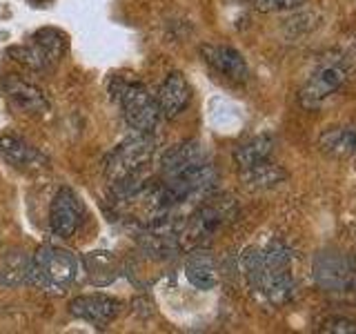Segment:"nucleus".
<instances>
[{
	"label": "nucleus",
	"mask_w": 356,
	"mask_h": 334,
	"mask_svg": "<svg viewBox=\"0 0 356 334\" xmlns=\"http://www.w3.org/2000/svg\"><path fill=\"white\" fill-rule=\"evenodd\" d=\"M294 254L281 241L267 243L265 248H252L243 254L241 265L250 287L274 305H283L294 296Z\"/></svg>",
	"instance_id": "f257e3e1"
},
{
	"label": "nucleus",
	"mask_w": 356,
	"mask_h": 334,
	"mask_svg": "<svg viewBox=\"0 0 356 334\" xmlns=\"http://www.w3.org/2000/svg\"><path fill=\"white\" fill-rule=\"evenodd\" d=\"M238 214L236 200L229 196L211 198V194L198 205L196 212H192L178 230V241H181V250H194L205 248V245L216 237V234L234 221Z\"/></svg>",
	"instance_id": "f03ea898"
},
{
	"label": "nucleus",
	"mask_w": 356,
	"mask_h": 334,
	"mask_svg": "<svg viewBox=\"0 0 356 334\" xmlns=\"http://www.w3.org/2000/svg\"><path fill=\"white\" fill-rule=\"evenodd\" d=\"M78 274V259L65 248L58 245H42L31 254L27 283L36 285L47 292H63Z\"/></svg>",
	"instance_id": "7ed1b4c3"
},
{
	"label": "nucleus",
	"mask_w": 356,
	"mask_h": 334,
	"mask_svg": "<svg viewBox=\"0 0 356 334\" xmlns=\"http://www.w3.org/2000/svg\"><path fill=\"white\" fill-rule=\"evenodd\" d=\"M156 152V138L152 134H136L127 141H122L114 154L105 163V176L111 185L129 181L134 176H140L145 167L149 165Z\"/></svg>",
	"instance_id": "20e7f679"
},
{
	"label": "nucleus",
	"mask_w": 356,
	"mask_h": 334,
	"mask_svg": "<svg viewBox=\"0 0 356 334\" xmlns=\"http://www.w3.org/2000/svg\"><path fill=\"white\" fill-rule=\"evenodd\" d=\"M118 103L122 118L136 134H154L161 120V109L156 96L143 83H118Z\"/></svg>",
	"instance_id": "39448f33"
},
{
	"label": "nucleus",
	"mask_w": 356,
	"mask_h": 334,
	"mask_svg": "<svg viewBox=\"0 0 356 334\" xmlns=\"http://www.w3.org/2000/svg\"><path fill=\"white\" fill-rule=\"evenodd\" d=\"M312 274H314V281L323 292L345 294L356 287V270L352 261L337 250L318 252L314 256Z\"/></svg>",
	"instance_id": "423d86ee"
},
{
	"label": "nucleus",
	"mask_w": 356,
	"mask_h": 334,
	"mask_svg": "<svg viewBox=\"0 0 356 334\" xmlns=\"http://www.w3.org/2000/svg\"><path fill=\"white\" fill-rule=\"evenodd\" d=\"M348 81V70L341 61H327L316 67V72L307 78L305 87L300 89V100L307 107L318 105L321 100L332 96L337 89Z\"/></svg>",
	"instance_id": "0eeeda50"
},
{
	"label": "nucleus",
	"mask_w": 356,
	"mask_h": 334,
	"mask_svg": "<svg viewBox=\"0 0 356 334\" xmlns=\"http://www.w3.org/2000/svg\"><path fill=\"white\" fill-rule=\"evenodd\" d=\"M83 223V205L78 196L74 194V189L70 187H60L58 192L51 198V207H49V228L56 237L60 239H70L78 232Z\"/></svg>",
	"instance_id": "6e6552de"
},
{
	"label": "nucleus",
	"mask_w": 356,
	"mask_h": 334,
	"mask_svg": "<svg viewBox=\"0 0 356 334\" xmlns=\"http://www.w3.org/2000/svg\"><path fill=\"white\" fill-rule=\"evenodd\" d=\"M120 301L109 294H85L76 296L70 303V315L92 323L96 328H105L118 317Z\"/></svg>",
	"instance_id": "1a4fd4ad"
},
{
	"label": "nucleus",
	"mask_w": 356,
	"mask_h": 334,
	"mask_svg": "<svg viewBox=\"0 0 356 334\" xmlns=\"http://www.w3.org/2000/svg\"><path fill=\"white\" fill-rule=\"evenodd\" d=\"M200 56H203V61L211 70L225 76L227 81L245 83L250 78L248 63H245L243 54L234 47H227V45H203L200 47Z\"/></svg>",
	"instance_id": "9d476101"
},
{
	"label": "nucleus",
	"mask_w": 356,
	"mask_h": 334,
	"mask_svg": "<svg viewBox=\"0 0 356 334\" xmlns=\"http://www.w3.org/2000/svg\"><path fill=\"white\" fill-rule=\"evenodd\" d=\"M3 94L7 98L9 107H14L20 114L27 116H40L49 109V100L36 85H31L20 78H5L3 81Z\"/></svg>",
	"instance_id": "9b49d317"
},
{
	"label": "nucleus",
	"mask_w": 356,
	"mask_h": 334,
	"mask_svg": "<svg viewBox=\"0 0 356 334\" xmlns=\"http://www.w3.org/2000/svg\"><path fill=\"white\" fill-rule=\"evenodd\" d=\"M192 100V87H189L187 78L181 72L167 74V78L161 83L159 92H156V103H159L161 116L176 118Z\"/></svg>",
	"instance_id": "f8f14e48"
},
{
	"label": "nucleus",
	"mask_w": 356,
	"mask_h": 334,
	"mask_svg": "<svg viewBox=\"0 0 356 334\" xmlns=\"http://www.w3.org/2000/svg\"><path fill=\"white\" fill-rule=\"evenodd\" d=\"M209 161L205 148L198 141H185L170 148L161 159V178L176 176L181 172L192 170V167Z\"/></svg>",
	"instance_id": "ddd939ff"
},
{
	"label": "nucleus",
	"mask_w": 356,
	"mask_h": 334,
	"mask_svg": "<svg viewBox=\"0 0 356 334\" xmlns=\"http://www.w3.org/2000/svg\"><path fill=\"white\" fill-rule=\"evenodd\" d=\"M185 276L198 289H214L218 283V267L214 254L205 248H194L187 256Z\"/></svg>",
	"instance_id": "4468645a"
},
{
	"label": "nucleus",
	"mask_w": 356,
	"mask_h": 334,
	"mask_svg": "<svg viewBox=\"0 0 356 334\" xmlns=\"http://www.w3.org/2000/svg\"><path fill=\"white\" fill-rule=\"evenodd\" d=\"M0 156L14 167H38L44 163L42 154L18 136H0Z\"/></svg>",
	"instance_id": "2eb2a0df"
},
{
	"label": "nucleus",
	"mask_w": 356,
	"mask_h": 334,
	"mask_svg": "<svg viewBox=\"0 0 356 334\" xmlns=\"http://www.w3.org/2000/svg\"><path fill=\"white\" fill-rule=\"evenodd\" d=\"M318 148L332 159H356V127L327 129L321 136Z\"/></svg>",
	"instance_id": "dca6fc26"
},
{
	"label": "nucleus",
	"mask_w": 356,
	"mask_h": 334,
	"mask_svg": "<svg viewBox=\"0 0 356 334\" xmlns=\"http://www.w3.org/2000/svg\"><path fill=\"white\" fill-rule=\"evenodd\" d=\"M274 152V138L267 136V134H261V136H254L250 141L241 143L236 152H234V161H236L238 170H248V167L272 159Z\"/></svg>",
	"instance_id": "f3484780"
},
{
	"label": "nucleus",
	"mask_w": 356,
	"mask_h": 334,
	"mask_svg": "<svg viewBox=\"0 0 356 334\" xmlns=\"http://www.w3.org/2000/svg\"><path fill=\"white\" fill-rule=\"evenodd\" d=\"M31 42L42 51V56L47 58L51 70L65 58V54H67V33L60 31V29H56V27L38 29L31 36Z\"/></svg>",
	"instance_id": "a211bd4d"
},
{
	"label": "nucleus",
	"mask_w": 356,
	"mask_h": 334,
	"mask_svg": "<svg viewBox=\"0 0 356 334\" xmlns=\"http://www.w3.org/2000/svg\"><path fill=\"white\" fill-rule=\"evenodd\" d=\"M241 178L248 187L267 189V187H274L278 183H283L285 172L272 159H267V161H261V163L248 167V170H241Z\"/></svg>",
	"instance_id": "6ab92c4d"
},
{
	"label": "nucleus",
	"mask_w": 356,
	"mask_h": 334,
	"mask_svg": "<svg viewBox=\"0 0 356 334\" xmlns=\"http://www.w3.org/2000/svg\"><path fill=\"white\" fill-rule=\"evenodd\" d=\"M29 261H31L29 254L20 250H9L3 256V263H0V283L7 287H18L22 283H27Z\"/></svg>",
	"instance_id": "aec40b11"
},
{
	"label": "nucleus",
	"mask_w": 356,
	"mask_h": 334,
	"mask_svg": "<svg viewBox=\"0 0 356 334\" xmlns=\"http://www.w3.org/2000/svg\"><path fill=\"white\" fill-rule=\"evenodd\" d=\"M83 263L94 285H107L116 278V261L109 252H89Z\"/></svg>",
	"instance_id": "412c9836"
},
{
	"label": "nucleus",
	"mask_w": 356,
	"mask_h": 334,
	"mask_svg": "<svg viewBox=\"0 0 356 334\" xmlns=\"http://www.w3.org/2000/svg\"><path fill=\"white\" fill-rule=\"evenodd\" d=\"M7 56L14 63L22 65L25 70H31V72H47V70H51L47 58H44L42 51L33 42H29V45H14V47L7 49Z\"/></svg>",
	"instance_id": "4be33fe9"
},
{
	"label": "nucleus",
	"mask_w": 356,
	"mask_h": 334,
	"mask_svg": "<svg viewBox=\"0 0 356 334\" xmlns=\"http://www.w3.org/2000/svg\"><path fill=\"white\" fill-rule=\"evenodd\" d=\"M303 5V0H254V7L259 11H285V9H296Z\"/></svg>",
	"instance_id": "5701e85b"
},
{
	"label": "nucleus",
	"mask_w": 356,
	"mask_h": 334,
	"mask_svg": "<svg viewBox=\"0 0 356 334\" xmlns=\"http://www.w3.org/2000/svg\"><path fill=\"white\" fill-rule=\"evenodd\" d=\"M323 332H356V323L348 319H330L323 323Z\"/></svg>",
	"instance_id": "b1692460"
},
{
	"label": "nucleus",
	"mask_w": 356,
	"mask_h": 334,
	"mask_svg": "<svg viewBox=\"0 0 356 334\" xmlns=\"http://www.w3.org/2000/svg\"><path fill=\"white\" fill-rule=\"evenodd\" d=\"M241 3H250V5H254V0H241Z\"/></svg>",
	"instance_id": "393cba45"
},
{
	"label": "nucleus",
	"mask_w": 356,
	"mask_h": 334,
	"mask_svg": "<svg viewBox=\"0 0 356 334\" xmlns=\"http://www.w3.org/2000/svg\"><path fill=\"white\" fill-rule=\"evenodd\" d=\"M31 3H47V0H31Z\"/></svg>",
	"instance_id": "a878e982"
}]
</instances>
